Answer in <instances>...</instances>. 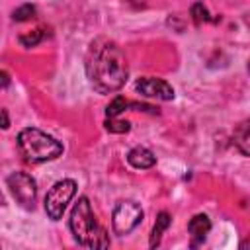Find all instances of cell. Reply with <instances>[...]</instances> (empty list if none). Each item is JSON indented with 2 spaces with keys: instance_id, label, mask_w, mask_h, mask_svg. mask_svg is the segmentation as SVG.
I'll return each instance as SVG.
<instances>
[{
  "instance_id": "11",
  "label": "cell",
  "mask_w": 250,
  "mask_h": 250,
  "mask_svg": "<svg viewBox=\"0 0 250 250\" xmlns=\"http://www.w3.org/2000/svg\"><path fill=\"white\" fill-rule=\"evenodd\" d=\"M170 215L166 213V211H160L158 213V217H156V221H154V227H152V232H150V240H148V246L150 248H156L158 244H160V238H162V234H164V230L170 227Z\"/></svg>"
},
{
  "instance_id": "9",
  "label": "cell",
  "mask_w": 250,
  "mask_h": 250,
  "mask_svg": "<svg viewBox=\"0 0 250 250\" xmlns=\"http://www.w3.org/2000/svg\"><path fill=\"white\" fill-rule=\"evenodd\" d=\"M127 162L137 170H146L156 164V156L146 146H135L127 152Z\"/></svg>"
},
{
  "instance_id": "2",
  "label": "cell",
  "mask_w": 250,
  "mask_h": 250,
  "mask_svg": "<svg viewBox=\"0 0 250 250\" xmlns=\"http://www.w3.org/2000/svg\"><path fill=\"white\" fill-rule=\"evenodd\" d=\"M68 227H70L74 240L84 248H107L109 246V236H107L105 229L98 223V219L92 211V205H90L88 197H84V195L78 197V201L74 203V207L70 211Z\"/></svg>"
},
{
  "instance_id": "12",
  "label": "cell",
  "mask_w": 250,
  "mask_h": 250,
  "mask_svg": "<svg viewBox=\"0 0 250 250\" xmlns=\"http://www.w3.org/2000/svg\"><path fill=\"white\" fill-rule=\"evenodd\" d=\"M129 105H131V104H129L123 96H115V98L107 104V107H105V115H107V117H119Z\"/></svg>"
},
{
  "instance_id": "7",
  "label": "cell",
  "mask_w": 250,
  "mask_h": 250,
  "mask_svg": "<svg viewBox=\"0 0 250 250\" xmlns=\"http://www.w3.org/2000/svg\"><path fill=\"white\" fill-rule=\"evenodd\" d=\"M135 90L143 98H150V100H158V102L174 100V88L166 80H162V78H154V76L139 78L135 82Z\"/></svg>"
},
{
  "instance_id": "8",
  "label": "cell",
  "mask_w": 250,
  "mask_h": 250,
  "mask_svg": "<svg viewBox=\"0 0 250 250\" xmlns=\"http://www.w3.org/2000/svg\"><path fill=\"white\" fill-rule=\"evenodd\" d=\"M209 230H211V221H209V217L205 215V213H197V215H193L191 219H189V223H188V234H189V244L195 248V246H199V244H203L205 242V238H207V234H209Z\"/></svg>"
},
{
  "instance_id": "10",
  "label": "cell",
  "mask_w": 250,
  "mask_h": 250,
  "mask_svg": "<svg viewBox=\"0 0 250 250\" xmlns=\"http://www.w3.org/2000/svg\"><path fill=\"white\" fill-rule=\"evenodd\" d=\"M232 143L234 146L244 154L250 156V119L240 121L232 131Z\"/></svg>"
},
{
  "instance_id": "17",
  "label": "cell",
  "mask_w": 250,
  "mask_h": 250,
  "mask_svg": "<svg viewBox=\"0 0 250 250\" xmlns=\"http://www.w3.org/2000/svg\"><path fill=\"white\" fill-rule=\"evenodd\" d=\"M10 127V119H8V111L2 109V129H8Z\"/></svg>"
},
{
  "instance_id": "6",
  "label": "cell",
  "mask_w": 250,
  "mask_h": 250,
  "mask_svg": "<svg viewBox=\"0 0 250 250\" xmlns=\"http://www.w3.org/2000/svg\"><path fill=\"white\" fill-rule=\"evenodd\" d=\"M6 186L12 193V197L27 211H31L35 207V195H37V186H35V180L27 174V172H21V170H16L12 172L8 178H6Z\"/></svg>"
},
{
  "instance_id": "4",
  "label": "cell",
  "mask_w": 250,
  "mask_h": 250,
  "mask_svg": "<svg viewBox=\"0 0 250 250\" xmlns=\"http://www.w3.org/2000/svg\"><path fill=\"white\" fill-rule=\"evenodd\" d=\"M76 188H78L76 182L70 180V178L59 180V182H55V184L51 186V189L47 191L45 201H43L45 213H47L49 219H53V221L62 219V215H64V211H66L70 199H72L74 193H76Z\"/></svg>"
},
{
  "instance_id": "20",
  "label": "cell",
  "mask_w": 250,
  "mask_h": 250,
  "mask_svg": "<svg viewBox=\"0 0 250 250\" xmlns=\"http://www.w3.org/2000/svg\"><path fill=\"white\" fill-rule=\"evenodd\" d=\"M248 72H250V61H248Z\"/></svg>"
},
{
  "instance_id": "15",
  "label": "cell",
  "mask_w": 250,
  "mask_h": 250,
  "mask_svg": "<svg viewBox=\"0 0 250 250\" xmlns=\"http://www.w3.org/2000/svg\"><path fill=\"white\" fill-rule=\"evenodd\" d=\"M104 125H105V131H109V133H127L131 129L129 121H123V119H117V117H107Z\"/></svg>"
},
{
  "instance_id": "19",
  "label": "cell",
  "mask_w": 250,
  "mask_h": 250,
  "mask_svg": "<svg viewBox=\"0 0 250 250\" xmlns=\"http://www.w3.org/2000/svg\"><path fill=\"white\" fill-rule=\"evenodd\" d=\"M242 20H244V23L250 27V12H248V14H244V18H242Z\"/></svg>"
},
{
  "instance_id": "3",
  "label": "cell",
  "mask_w": 250,
  "mask_h": 250,
  "mask_svg": "<svg viewBox=\"0 0 250 250\" xmlns=\"http://www.w3.org/2000/svg\"><path fill=\"white\" fill-rule=\"evenodd\" d=\"M18 146L21 156L29 164H41L57 160L62 154V145L55 137L37 127H25L18 133Z\"/></svg>"
},
{
  "instance_id": "1",
  "label": "cell",
  "mask_w": 250,
  "mask_h": 250,
  "mask_svg": "<svg viewBox=\"0 0 250 250\" xmlns=\"http://www.w3.org/2000/svg\"><path fill=\"white\" fill-rule=\"evenodd\" d=\"M86 74L98 94H113L127 82V59L113 41H94L86 57Z\"/></svg>"
},
{
  "instance_id": "16",
  "label": "cell",
  "mask_w": 250,
  "mask_h": 250,
  "mask_svg": "<svg viewBox=\"0 0 250 250\" xmlns=\"http://www.w3.org/2000/svg\"><path fill=\"white\" fill-rule=\"evenodd\" d=\"M35 6H31V4H23V6H20V8H16L14 12H12V20L14 21H25V20H31L33 16H35Z\"/></svg>"
},
{
  "instance_id": "13",
  "label": "cell",
  "mask_w": 250,
  "mask_h": 250,
  "mask_svg": "<svg viewBox=\"0 0 250 250\" xmlns=\"http://www.w3.org/2000/svg\"><path fill=\"white\" fill-rule=\"evenodd\" d=\"M189 14H191V20H193L195 25H201V23H207V21L213 20L211 14H209V10L203 6V2H195V4L191 6Z\"/></svg>"
},
{
  "instance_id": "14",
  "label": "cell",
  "mask_w": 250,
  "mask_h": 250,
  "mask_svg": "<svg viewBox=\"0 0 250 250\" xmlns=\"http://www.w3.org/2000/svg\"><path fill=\"white\" fill-rule=\"evenodd\" d=\"M43 37H45L43 29H41V27H37V29H33V31H27V33L20 35V43H21L23 47H35L37 43H41V41H43Z\"/></svg>"
},
{
  "instance_id": "5",
  "label": "cell",
  "mask_w": 250,
  "mask_h": 250,
  "mask_svg": "<svg viewBox=\"0 0 250 250\" xmlns=\"http://www.w3.org/2000/svg\"><path fill=\"white\" fill-rule=\"evenodd\" d=\"M143 215L145 213L137 201H133V199L117 201V205L113 207V213H111V227H113L115 234L125 236V234L133 232L141 225Z\"/></svg>"
},
{
  "instance_id": "18",
  "label": "cell",
  "mask_w": 250,
  "mask_h": 250,
  "mask_svg": "<svg viewBox=\"0 0 250 250\" xmlns=\"http://www.w3.org/2000/svg\"><path fill=\"white\" fill-rule=\"evenodd\" d=\"M0 76H2V88H8V84H10V76H8V72H6V70H2V72H0Z\"/></svg>"
}]
</instances>
